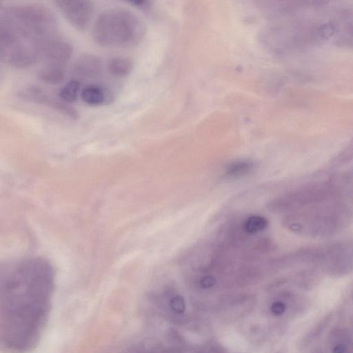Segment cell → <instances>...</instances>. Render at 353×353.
Instances as JSON below:
<instances>
[{"label":"cell","mask_w":353,"mask_h":353,"mask_svg":"<svg viewBox=\"0 0 353 353\" xmlns=\"http://www.w3.org/2000/svg\"><path fill=\"white\" fill-rule=\"evenodd\" d=\"M254 169V164L248 161H239L229 164L225 174L232 179H238L250 174Z\"/></svg>","instance_id":"obj_14"},{"label":"cell","mask_w":353,"mask_h":353,"mask_svg":"<svg viewBox=\"0 0 353 353\" xmlns=\"http://www.w3.org/2000/svg\"><path fill=\"white\" fill-rule=\"evenodd\" d=\"M72 71L74 75L81 78H94L102 71V62L94 54H84L74 61Z\"/></svg>","instance_id":"obj_10"},{"label":"cell","mask_w":353,"mask_h":353,"mask_svg":"<svg viewBox=\"0 0 353 353\" xmlns=\"http://www.w3.org/2000/svg\"><path fill=\"white\" fill-rule=\"evenodd\" d=\"M57 21L45 6L22 4L1 7L0 57L16 68L31 66L41 58L49 41L57 37Z\"/></svg>","instance_id":"obj_2"},{"label":"cell","mask_w":353,"mask_h":353,"mask_svg":"<svg viewBox=\"0 0 353 353\" xmlns=\"http://www.w3.org/2000/svg\"><path fill=\"white\" fill-rule=\"evenodd\" d=\"M336 190L328 184L310 185L273 200L268 205L274 212H299L325 203L335 196Z\"/></svg>","instance_id":"obj_5"},{"label":"cell","mask_w":353,"mask_h":353,"mask_svg":"<svg viewBox=\"0 0 353 353\" xmlns=\"http://www.w3.org/2000/svg\"><path fill=\"white\" fill-rule=\"evenodd\" d=\"M80 88V81L77 79H72L60 89L59 96L63 102L72 103L77 100Z\"/></svg>","instance_id":"obj_15"},{"label":"cell","mask_w":353,"mask_h":353,"mask_svg":"<svg viewBox=\"0 0 353 353\" xmlns=\"http://www.w3.org/2000/svg\"><path fill=\"white\" fill-rule=\"evenodd\" d=\"M285 309L284 303L281 301H276L273 303L271 307L272 312L275 315L282 314Z\"/></svg>","instance_id":"obj_19"},{"label":"cell","mask_w":353,"mask_h":353,"mask_svg":"<svg viewBox=\"0 0 353 353\" xmlns=\"http://www.w3.org/2000/svg\"><path fill=\"white\" fill-rule=\"evenodd\" d=\"M268 225V221L263 216L253 215L243 223L244 230L249 234H254L264 230Z\"/></svg>","instance_id":"obj_16"},{"label":"cell","mask_w":353,"mask_h":353,"mask_svg":"<svg viewBox=\"0 0 353 353\" xmlns=\"http://www.w3.org/2000/svg\"><path fill=\"white\" fill-rule=\"evenodd\" d=\"M107 68L110 74L116 77H124L130 74L133 68V63L123 57L112 58L108 63Z\"/></svg>","instance_id":"obj_12"},{"label":"cell","mask_w":353,"mask_h":353,"mask_svg":"<svg viewBox=\"0 0 353 353\" xmlns=\"http://www.w3.org/2000/svg\"><path fill=\"white\" fill-rule=\"evenodd\" d=\"M145 33L143 21L130 10L110 8L97 17L92 30L94 41L103 47H130Z\"/></svg>","instance_id":"obj_4"},{"label":"cell","mask_w":353,"mask_h":353,"mask_svg":"<svg viewBox=\"0 0 353 353\" xmlns=\"http://www.w3.org/2000/svg\"><path fill=\"white\" fill-rule=\"evenodd\" d=\"M39 79L48 84H58L65 78L64 68L44 65L37 73Z\"/></svg>","instance_id":"obj_13"},{"label":"cell","mask_w":353,"mask_h":353,"mask_svg":"<svg viewBox=\"0 0 353 353\" xmlns=\"http://www.w3.org/2000/svg\"><path fill=\"white\" fill-rule=\"evenodd\" d=\"M349 208L341 203H321L288 216L285 227L292 232L312 237H327L347 227Z\"/></svg>","instance_id":"obj_3"},{"label":"cell","mask_w":353,"mask_h":353,"mask_svg":"<svg viewBox=\"0 0 353 353\" xmlns=\"http://www.w3.org/2000/svg\"><path fill=\"white\" fill-rule=\"evenodd\" d=\"M19 96L25 101L47 106L70 119L78 118V112L73 107L63 101L54 99L38 86L26 87L19 92Z\"/></svg>","instance_id":"obj_7"},{"label":"cell","mask_w":353,"mask_h":353,"mask_svg":"<svg viewBox=\"0 0 353 353\" xmlns=\"http://www.w3.org/2000/svg\"><path fill=\"white\" fill-rule=\"evenodd\" d=\"M345 347L343 344L336 345L333 349L332 353H345Z\"/></svg>","instance_id":"obj_20"},{"label":"cell","mask_w":353,"mask_h":353,"mask_svg":"<svg viewBox=\"0 0 353 353\" xmlns=\"http://www.w3.org/2000/svg\"><path fill=\"white\" fill-rule=\"evenodd\" d=\"M72 52V46L68 41L57 37L46 46L41 59L45 62V65L64 68Z\"/></svg>","instance_id":"obj_9"},{"label":"cell","mask_w":353,"mask_h":353,"mask_svg":"<svg viewBox=\"0 0 353 353\" xmlns=\"http://www.w3.org/2000/svg\"><path fill=\"white\" fill-rule=\"evenodd\" d=\"M170 306L176 312H183L185 307L183 298L179 295L174 296L170 301Z\"/></svg>","instance_id":"obj_17"},{"label":"cell","mask_w":353,"mask_h":353,"mask_svg":"<svg viewBox=\"0 0 353 353\" xmlns=\"http://www.w3.org/2000/svg\"><path fill=\"white\" fill-rule=\"evenodd\" d=\"M54 289L52 268L41 259L14 262L2 268L0 341L9 353H27L41 338Z\"/></svg>","instance_id":"obj_1"},{"label":"cell","mask_w":353,"mask_h":353,"mask_svg":"<svg viewBox=\"0 0 353 353\" xmlns=\"http://www.w3.org/2000/svg\"><path fill=\"white\" fill-rule=\"evenodd\" d=\"M322 267L333 276H343L353 271V240L339 241L323 248Z\"/></svg>","instance_id":"obj_6"},{"label":"cell","mask_w":353,"mask_h":353,"mask_svg":"<svg viewBox=\"0 0 353 353\" xmlns=\"http://www.w3.org/2000/svg\"><path fill=\"white\" fill-rule=\"evenodd\" d=\"M54 4L68 22L78 30L87 27L93 13V4L90 1L59 0L55 1Z\"/></svg>","instance_id":"obj_8"},{"label":"cell","mask_w":353,"mask_h":353,"mask_svg":"<svg viewBox=\"0 0 353 353\" xmlns=\"http://www.w3.org/2000/svg\"><path fill=\"white\" fill-rule=\"evenodd\" d=\"M216 283V279L211 275L203 276L200 280V285L203 288L212 287Z\"/></svg>","instance_id":"obj_18"},{"label":"cell","mask_w":353,"mask_h":353,"mask_svg":"<svg viewBox=\"0 0 353 353\" xmlns=\"http://www.w3.org/2000/svg\"><path fill=\"white\" fill-rule=\"evenodd\" d=\"M81 97L85 103L92 106L101 105L108 100V92L105 88L95 84L85 86Z\"/></svg>","instance_id":"obj_11"}]
</instances>
